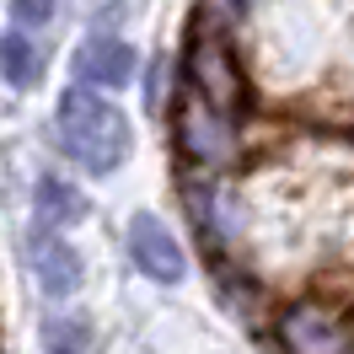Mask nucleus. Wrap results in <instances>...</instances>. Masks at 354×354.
Instances as JSON below:
<instances>
[{
    "instance_id": "0eeeda50",
    "label": "nucleus",
    "mask_w": 354,
    "mask_h": 354,
    "mask_svg": "<svg viewBox=\"0 0 354 354\" xmlns=\"http://www.w3.org/2000/svg\"><path fill=\"white\" fill-rule=\"evenodd\" d=\"M129 75H134V48L113 32L86 38L81 54H75V81L81 86H129Z\"/></svg>"
},
{
    "instance_id": "423d86ee",
    "label": "nucleus",
    "mask_w": 354,
    "mask_h": 354,
    "mask_svg": "<svg viewBox=\"0 0 354 354\" xmlns=\"http://www.w3.org/2000/svg\"><path fill=\"white\" fill-rule=\"evenodd\" d=\"M27 263L38 274V285L48 295H75L81 290V258L70 252V242H59V231L54 225H32V236H27Z\"/></svg>"
},
{
    "instance_id": "20e7f679",
    "label": "nucleus",
    "mask_w": 354,
    "mask_h": 354,
    "mask_svg": "<svg viewBox=\"0 0 354 354\" xmlns=\"http://www.w3.org/2000/svg\"><path fill=\"white\" fill-rule=\"evenodd\" d=\"M279 344H285V354H349L354 328L338 306L295 301V306L279 311Z\"/></svg>"
},
{
    "instance_id": "39448f33",
    "label": "nucleus",
    "mask_w": 354,
    "mask_h": 354,
    "mask_svg": "<svg viewBox=\"0 0 354 354\" xmlns=\"http://www.w3.org/2000/svg\"><path fill=\"white\" fill-rule=\"evenodd\" d=\"M129 258L134 268L156 279V285H177L183 274H188V258H183V247L167 225L156 221V215H134L129 221Z\"/></svg>"
},
{
    "instance_id": "9d476101",
    "label": "nucleus",
    "mask_w": 354,
    "mask_h": 354,
    "mask_svg": "<svg viewBox=\"0 0 354 354\" xmlns=\"http://www.w3.org/2000/svg\"><path fill=\"white\" fill-rule=\"evenodd\" d=\"M44 349L48 354H91V328L81 317H48L44 322Z\"/></svg>"
},
{
    "instance_id": "f257e3e1",
    "label": "nucleus",
    "mask_w": 354,
    "mask_h": 354,
    "mask_svg": "<svg viewBox=\"0 0 354 354\" xmlns=\"http://www.w3.org/2000/svg\"><path fill=\"white\" fill-rule=\"evenodd\" d=\"M54 140H59V151L81 167V172H97L108 177L124 167V156H129V118L102 102L97 86H75L59 97V113H54Z\"/></svg>"
},
{
    "instance_id": "9b49d317",
    "label": "nucleus",
    "mask_w": 354,
    "mask_h": 354,
    "mask_svg": "<svg viewBox=\"0 0 354 354\" xmlns=\"http://www.w3.org/2000/svg\"><path fill=\"white\" fill-rule=\"evenodd\" d=\"M54 11H59V0H11L17 27H48V22H54Z\"/></svg>"
},
{
    "instance_id": "1a4fd4ad",
    "label": "nucleus",
    "mask_w": 354,
    "mask_h": 354,
    "mask_svg": "<svg viewBox=\"0 0 354 354\" xmlns=\"http://www.w3.org/2000/svg\"><path fill=\"white\" fill-rule=\"evenodd\" d=\"M0 75H6L11 86H22V91L44 81V48L32 44V38H27L22 27L0 38Z\"/></svg>"
},
{
    "instance_id": "6e6552de",
    "label": "nucleus",
    "mask_w": 354,
    "mask_h": 354,
    "mask_svg": "<svg viewBox=\"0 0 354 354\" xmlns=\"http://www.w3.org/2000/svg\"><path fill=\"white\" fill-rule=\"evenodd\" d=\"M32 204H38V221L44 225H81L91 215V204H86V194L75 188V183H65V177H38V188H32Z\"/></svg>"
},
{
    "instance_id": "7ed1b4c3",
    "label": "nucleus",
    "mask_w": 354,
    "mask_h": 354,
    "mask_svg": "<svg viewBox=\"0 0 354 354\" xmlns=\"http://www.w3.org/2000/svg\"><path fill=\"white\" fill-rule=\"evenodd\" d=\"M188 86H199L221 113L247 108V75L221 32H194V44H188Z\"/></svg>"
},
{
    "instance_id": "f8f14e48",
    "label": "nucleus",
    "mask_w": 354,
    "mask_h": 354,
    "mask_svg": "<svg viewBox=\"0 0 354 354\" xmlns=\"http://www.w3.org/2000/svg\"><path fill=\"white\" fill-rule=\"evenodd\" d=\"M161 86H167V65L151 70V108H161Z\"/></svg>"
},
{
    "instance_id": "f03ea898",
    "label": "nucleus",
    "mask_w": 354,
    "mask_h": 354,
    "mask_svg": "<svg viewBox=\"0 0 354 354\" xmlns=\"http://www.w3.org/2000/svg\"><path fill=\"white\" fill-rule=\"evenodd\" d=\"M172 134H177V151L188 156L194 167L215 172L236 156V129H231V113H221L199 86H183L172 97Z\"/></svg>"
}]
</instances>
